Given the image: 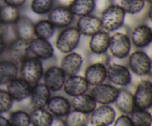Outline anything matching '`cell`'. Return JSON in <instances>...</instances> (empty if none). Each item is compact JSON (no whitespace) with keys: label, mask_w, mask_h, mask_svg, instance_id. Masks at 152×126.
I'll list each match as a JSON object with an SVG mask.
<instances>
[{"label":"cell","mask_w":152,"mask_h":126,"mask_svg":"<svg viewBox=\"0 0 152 126\" xmlns=\"http://www.w3.org/2000/svg\"><path fill=\"white\" fill-rule=\"evenodd\" d=\"M84 78L89 85L102 84L107 79L106 65L99 63H91L85 71Z\"/></svg>","instance_id":"ac0fdd59"},{"label":"cell","mask_w":152,"mask_h":126,"mask_svg":"<svg viewBox=\"0 0 152 126\" xmlns=\"http://www.w3.org/2000/svg\"><path fill=\"white\" fill-rule=\"evenodd\" d=\"M110 36L108 32L101 30L91 36L89 41V49L94 54H102L108 50Z\"/></svg>","instance_id":"603a6c76"},{"label":"cell","mask_w":152,"mask_h":126,"mask_svg":"<svg viewBox=\"0 0 152 126\" xmlns=\"http://www.w3.org/2000/svg\"><path fill=\"white\" fill-rule=\"evenodd\" d=\"M21 16L19 8L3 4L0 8V21L7 25H13Z\"/></svg>","instance_id":"f546056e"},{"label":"cell","mask_w":152,"mask_h":126,"mask_svg":"<svg viewBox=\"0 0 152 126\" xmlns=\"http://www.w3.org/2000/svg\"><path fill=\"white\" fill-rule=\"evenodd\" d=\"M13 100L7 90L0 89V114L8 112L12 108Z\"/></svg>","instance_id":"d590c367"},{"label":"cell","mask_w":152,"mask_h":126,"mask_svg":"<svg viewBox=\"0 0 152 126\" xmlns=\"http://www.w3.org/2000/svg\"><path fill=\"white\" fill-rule=\"evenodd\" d=\"M95 1V10H97L99 13H102L104 10L111 5L112 0H94Z\"/></svg>","instance_id":"74e56055"},{"label":"cell","mask_w":152,"mask_h":126,"mask_svg":"<svg viewBox=\"0 0 152 126\" xmlns=\"http://www.w3.org/2000/svg\"><path fill=\"white\" fill-rule=\"evenodd\" d=\"M1 1H3L4 4L13 6L18 8L22 7L26 2V0H1Z\"/></svg>","instance_id":"f35d334b"},{"label":"cell","mask_w":152,"mask_h":126,"mask_svg":"<svg viewBox=\"0 0 152 126\" xmlns=\"http://www.w3.org/2000/svg\"><path fill=\"white\" fill-rule=\"evenodd\" d=\"M44 84L50 91H59L63 87L66 75L60 66H51L43 73Z\"/></svg>","instance_id":"30bf717a"},{"label":"cell","mask_w":152,"mask_h":126,"mask_svg":"<svg viewBox=\"0 0 152 126\" xmlns=\"http://www.w3.org/2000/svg\"><path fill=\"white\" fill-rule=\"evenodd\" d=\"M30 52L40 60L51 58L54 54V50L48 40L34 37L29 41Z\"/></svg>","instance_id":"5bb4252c"},{"label":"cell","mask_w":152,"mask_h":126,"mask_svg":"<svg viewBox=\"0 0 152 126\" xmlns=\"http://www.w3.org/2000/svg\"><path fill=\"white\" fill-rule=\"evenodd\" d=\"M8 120L11 126H30L31 124L29 114L22 110L12 112Z\"/></svg>","instance_id":"e575fe53"},{"label":"cell","mask_w":152,"mask_h":126,"mask_svg":"<svg viewBox=\"0 0 152 126\" xmlns=\"http://www.w3.org/2000/svg\"><path fill=\"white\" fill-rule=\"evenodd\" d=\"M114 103L124 114H130L136 109L133 94L126 89H119Z\"/></svg>","instance_id":"cb8c5ba5"},{"label":"cell","mask_w":152,"mask_h":126,"mask_svg":"<svg viewBox=\"0 0 152 126\" xmlns=\"http://www.w3.org/2000/svg\"><path fill=\"white\" fill-rule=\"evenodd\" d=\"M68 8L74 16H87L95 10L94 0H73Z\"/></svg>","instance_id":"4316f807"},{"label":"cell","mask_w":152,"mask_h":126,"mask_svg":"<svg viewBox=\"0 0 152 126\" xmlns=\"http://www.w3.org/2000/svg\"><path fill=\"white\" fill-rule=\"evenodd\" d=\"M31 124L34 126H50L53 120V114L45 109H34L30 114Z\"/></svg>","instance_id":"83f0119b"},{"label":"cell","mask_w":152,"mask_h":126,"mask_svg":"<svg viewBox=\"0 0 152 126\" xmlns=\"http://www.w3.org/2000/svg\"><path fill=\"white\" fill-rule=\"evenodd\" d=\"M13 25L17 38L30 41L35 37L34 22L28 16L21 15Z\"/></svg>","instance_id":"ffe728a7"},{"label":"cell","mask_w":152,"mask_h":126,"mask_svg":"<svg viewBox=\"0 0 152 126\" xmlns=\"http://www.w3.org/2000/svg\"><path fill=\"white\" fill-rule=\"evenodd\" d=\"M0 126H11L9 120L0 114Z\"/></svg>","instance_id":"7bdbcfd3"},{"label":"cell","mask_w":152,"mask_h":126,"mask_svg":"<svg viewBox=\"0 0 152 126\" xmlns=\"http://www.w3.org/2000/svg\"><path fill=\"white\" fill-rule=\"evenodd\" d=\"M130 119L134 126H151V114L146 109H136L130 114Z\"/></svg>","instance_id":"4dcf8cb0"},{"label":"cell","mask_w":152,"mask_h":126,"mask_svg":"<svg viewBox=\"0 0 152 126\" xmlns=\"http://www.w3.org/2000/svg\"><path fill=\"white\" fill-rule=\"evenodd\" d=\"M71 106L74 110L82 113L89 114L96 107V103L91 94L86 93L74 97L71 103Z\"/></svg>","instance_id":"484cf974"},{"label":"cell","mask_w":152,"mask_h":126,"mask_svg":"<svg viewBox=\"0 0 152 126\" xmlns=\"http://www.w3.org/2000/svg\"><path fill=\"white\" fill-rule=\"evenodd\" d=\"M72 1L73 0H57V1L59 2V5L65 6V7H68Z\"/></svg>","instance_id":"ee69618b"},{"label":"cell","mask_w":152,"mask_h":126,"mask_svg":"<svg viewBox=\"0 0 152 126\" xmlns=\"http://www.w3.org/2000/svg\"><path fill=\"white\" fill-rule=\"evenodd\" d=\"M131 42L137 48H144L151 44L152 30L148 25L142 24L135 27L131 34Z\"/></svg>","instance_id":"e0dca14e"},{"label":"cell","mask_w":152,"mask_h":126,"mask_svg":"<svg viewBox=\"0 0 152 126\" xmlns=\"http://www.w3.org/2000/svg\"><path fill=\"white\" fill-rule=\"evenodd\" d=\"M76 27L81 35L90 37L102 30L100 19L93 14L79 17Z\"/></svg>","instance_id":"2e32d148"},{"label":"cell","mask_w":152,"mask_h":126,"mask_svg":"<svg viewBox=\"0 0 152 126\" xmlns=\"http://www.w3.org/2000/svg\"><path fill=\"white\" fill-rule=\"evenodd\" d=\"M19 68L10 60H0V86L7 85L17 78Z\"/></svg>","instance_id":"d4e9b609"},{"label":"cell","mask_w":152,"mask_h":126,"mask_svg":"<svg viewBox=\"0 0 152 126\" xmlns=\"http://www.w3.org/2000/svg\"><path fill=\"white\" fill-rule=\"evenodd\" d=\"M83 59L79 53L71 52L65 54L61 61L60 67L66 76L77 75L83 66Z\"/></svg>","instance_id":"44dd1931"},{"label":"cell","mask_w":152,"mask_h":126,"mask_svg":"<svg viewBox=\"0 0 152 126\" xmlns=\"http://www.w3.org/2000/svg\"><path fill=\"white\" fill-rule=\"evenodd\" d=\"M65 122L67 126H86L88 122V114L74 110L66 115Z\"/></svg>","instance_id":"d6a6232c"},{"label":"cell","mask_w":152,"mask_h":126,"mask_svg":"<svg viewBox=\"0 0 152 126\" xmlns=\"http://www.w3.org/2000/svg\"><path fill=\"white\" fill-rule=\"evenodd\" d=\"M50 126H67L66 123H65V120L61 119V117H53V120H52L51 124Z\"/></svg>","instance_id":"ab89813d"},{"label":"cell","mask_w":152,"mask_h":126,"mask_svg":"<svg viewBox=\"0 0 152 126\" xmlns=\"http://www.w3.org/2000/svg\"><path fill=\"white\" fill-rule=\"evenodd\" d=\"M46 107L48 111L57 117H65L71 109V104L68 99L62 96L50 97Z\"/></svg>","instance_id":"7402d4cb"},{"label":"cell","mask_w":152,"mask_h":126,"mask_svg":"<svg viewBox=\"0 0 152 126\" xmlns=\"http://www.w3.org/2000/svg\"><path fill=\"white\" fill-rule=\"evenodd\" d=\"M126 13L118 4H111L101 13L99 17L102 30L113 32L121 28L124 24Z\"/></svg>","instance_id":"6da1fadb"},{"label":"cell","mask_w":152,"mask_h":126,"mask_svg":"<svg viewBox=\"0 0 152 126\" xmlns=\"http://www.w3.org/2000/svg\"><path fill=\"white\" fill-rule=\"evenodd\" d=\"M54 7V0H32L31 9L35 14L42 16L48 14Z\"/></svg>","instance_id":"836d02e7"},{"label":"cell","mask_w":152,"mask_h":126,"mask_svg":"<svg viewBox=\"0 0 152 126\" xmlns=\"http://www.w3.org/2000/svg\"><path fill=\"white\" fill-rule=\"evenodd\" d=\"M88 87L89 84L84 77L74 75L65 78L62 89L68 95L76 97L87 92Z\"/></svg>","instance_id":"4fadbf2b"},{"label":"cell","mask_w":152,"mask_h":126,"mask_svg":"<svg viewBox=\"0 0 152 126\" xmlns=\"http://www.w3.org/2000/svg\"><path fill=\"white\" fill-rule=\"evenodd\" d=\"M51 91L44 84H35L31 88V103L34 109H41L47 106Z\"/></svg>","instance_id":"d6986e66"},{"label":"cell","mask_w":152,"mask_h":126,"mask_svg":"<svg viewBox=\"0 0 152 126\" xmlns=\"http://www.w3.org/2000/svg\"><path fill=\"white\" fill-rule=\"evenodd\" d=\"M132 42L127 34L117 32L110 36L108 50L111 55L118 59H123L130 54Z\"/></svg>","instance_id":"5b68a950"},{"label":"cell","mask_w":152,"mask_h":126,"mask_svg":"<svg viewBox=\"0 0 152 126\" xmlns=\"http://www.w3.org/2000/svg\"><path fill=\"white\" fill-rule=\"evenodd\" d=\"M145 0H120L119 5L128 14L134 15L140 13L145 5Z\"/></svg>","instance_id":"1f68e13d"},{"label":"cell","mask_w":152,"mask_h":126,"mask_svg":"<svg viewBox=\"0 0 152 126\" xmlns=\"http://www.w3.org/2000/svg\"><path fill=\"white\" fill-rule=\"evenodd\" d=\"M1 4H0V8H1Z\"/></svg>","instance_id":"bcb514c9"},{"label":"cell","mask_w":152,"mask_h":126,"mask_svg":"<svg viewBox=\"0 0 152 126\" xmlns=\"http://www.w3.org/2000/svg\"><path fill=\"white\" fill-rule=\"evenodd\" d=\"M145 1L146 3H148L149 4H151V2H152V0H145Z\"/></svg>","instance_id":"f6af8a7d"},{"label":"cell","mask_w":152,"mask_h":126,"mask_svg":"<svg viewBox=\"0 0 152 126\" xmlns=\"http://www.w3.org/2000/svg\"><path fill=\"white\" fill-rule=\"evenodd\" d=\"M86 126H87V125H86Z\"/></svg>","instance_id":"7dc6e473"},{"label":"cell","mask_w":152,"mask_h":126,"mask_svg":"<svg viewBox=\"0 0 152 126\" xmlns=\"http://www.w3.org/2000/svg\"><path fill=\"white\" fill-rule=\"evenodd\" d=\"M134 96L136 109H150L152 105V84L148 80H142L138 84Z\"/></svg>","instance_id":"ba28073f"},{"label":"cell","mask_w":152,"mask_h":126,"mask_svg":"<svg viewBox=\"0 0 152 126\" xmlns=\"http://www.w3.org/2000/svg\"><path fill=\"white\" fill-rule=\"evenodd\" d=\"M7 28H8V25L5 24L0 21V36L4 37L7 31Z\"/></svg>","instance_id":"b9f144b4"},{"label":"cell","mask_w":152,"mask_h":126,"mask_svg":"<svg viewBox=\"0 0 152 126\" xmlns=\"http://www.w3.org/2000/svg\"><path fill=\"white\" fill-rule=\"evenodd\" d=\"M55 27L48 19H42L34 23L35 37L48 40L52 38L55 32Z\"/></svg>","instance_id":"f1b7e54d"},{"label":"cell","mask_w":152,"mask_h":126,"mask_svg":"<svg viewBox=\"0 0 152 126\" xmlns=\"http://www.w3.org/2000/svg\"><path fill=\"white\" fill-rule=\"evenodd\" d=\"M6 51L9 60L14 62L17 65L20 64L29 56V41L16 37L7 44Z\"/></svg>","instance_id":"8992f818"},{"label":"cell","mask_w":152,"mask_h":126,"mask_svg":"<svg viewBox=\"0 0 152 126\" xmlns=\"http://www.w3.org/2000/svg\"><path fill=\"white\" fill-rule=\"evenodd\" d=\"M114 122V126H134L130 117L127 114L121 115L115 119Z\"/></svg>","instance_id":"8d00e7d4"},{"label":"cell","mask_w":152,"mask_h":126,"mask_svg":"<svg viewBox=\"0 0 152 126\" xmlns=\"http://www.w3.org/2000/svg\"><path fill=\"white\" fill-rule=\"evenodd\" d=\"M21 78L31 86L39 83L42 78L44 68L42 60L35 56H28L20 63Z\"/></svg>","instance_id":"7a4b0ae2"},{"label":"cell","mask_w":152,"mask_h":126,"mask_svg":"<svg viewBox=\"0 0 152 126\" xmlns=\"http://www.w3.org/2000/svg\"><path fill=\"white\" fill-rule=\"evenodd\" d=\"M81 35L76 27L68 26L63 28L56 38V48L59 52L65 54L73 52L78 46Z\"/></svg>","instance_id":"3957f363"},{"label":"cell","mask_w":152,"mask_h":126,"mask_svg":"<svg viewBox=\"0 0 152 126\" xmlns=\"http://www.w3.org/2000/svg\"><path fill=\"white\" fill-rule=\"evenodd\" d=\"M7 46V44L6 42L4 37L0 36V56L2 55L4 53V52L6 51Z\"/></svg>","instance_id":"60d3db41"},{"label":"cell","mask_w":152,"mask_h":126,"mask_svg":"<svg viewBox=\"0 0 152 126\" xmlns=\"http://www.w3.org/2000/svg\"><path fill=\"white\" fill-rule=\"evenodd\" d=\"M48 19L56 28H63L71 26L74 19V16L68 7L54 6L48 13Z\"/></svg>","instance_id":"8fae6325"},{"label":"cell","mask_w":152,"mask_h":126,"mask_svg":"<svg viewBox=\"0 0 152 126\" xmlns=\"http://www.w3.org/2000/svg\"><path fill=\"white\" fill-rule=\"evenodd\" d=\"M6 86V90L13 100L22 101L31 95L32 86L22 78H15Z\"/></svg>","instance_id":"9a60e30c"},{"label":"cell","mask_w":152,"mask_h":126,"mask_svg":"<svg viewBox=\"0 0 152 126\" xmlns=\"http://www.w3.org/2000/svg\"><path fill=\"white\" fill-rule=\"evenodd\" d=\"M129 69L130 72L139 76H145L151 72V59L146 53L137 50L129 54Z\"/></svg>","instance_id":"277c9868"},{"label":"cell","mask_w":152,"mask_h":126,"mask_svg":"<svg viewBox=\"0 0 152 126\" xmlns=\"http://www.w3.org/2000/svg\"><path fill=\"white\" fill-rule=\"evenodd\" d=\"M107 78L112 84L120 86H126L132 81V75L129 68L119 63H111L106 66Z\"/></svg>","instance_id":"9c48e42d"},{"label":"cell","mask_w":152,"mask_h":126,"mask_svg":"<svg viewBox=\"0 0 152 126\" xmlns=\"http://www.w3.org/2000/svg\"><path fill=\"white\" fill-rule=\"evenodd\" d=\"M115 119V110L109 105H101L91 113L90 122L94 126H109Z\"/></svg>","instance_id":"7c38bea8"},{"label":"cell","mask_w":152,"mask_h":126,"mask_svg":"<svg viewBox=\"0 0 152 126\" xmlns=\"http://www.w3.org/2000/svg\"><path fill=\"white\" fill-rule=\"evenodd\" d=\"M119 89L111 84H102L94 86L91 91V96L96 103L109 105L114 103L118 94Z\"/></svg>","instance_id":"52a82bcc"}]
</instances>
